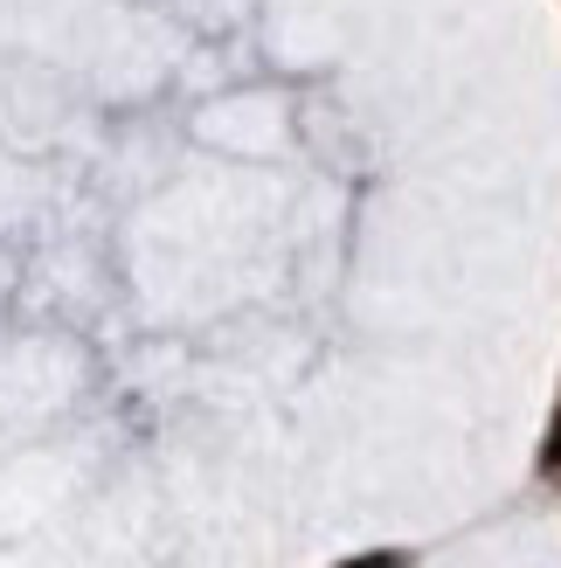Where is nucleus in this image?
Here are the masks:
<instances>
[{
    "instance_id": "f257e3e1",
    "label": "nucleus",
    "mask_w": 561,
    "mask_h": 568,
    "mask_svg": "<svg viewBox=\"0 0 561 568\" xmlns=\"http://www.w3.org/2000/svg\"><path fill=\"white\" fill-rule=\"evenodd\" d=\"M375 568H381V561H375Z\"/></svg>"
}]
</instances>
